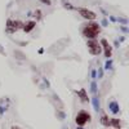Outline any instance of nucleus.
Masks as SVG:
<instances>
[{
    "label": "nucleus",
    "mask_w": 129,
    "mask_h": 129,
    "mask_svg": "<svg viewBox=\"0 0 129 129\" xmlns=\"http://www.w3.org/2000/svg\"><path fill=\"white\" fill-rule=\"evenodd\" d=\"M81 34L84 38H87L89 40H94L101 34V25L98 22H95V21H89L87 25L83 26Z\"/></svg>",
    "instance_id": "f257e3e1"
},
{
    "label": "nucleus",
    "mask_w": 129,
    "mask_h": 129,
    "mask_svg": "<svg viewBox=\"0 0 129 129\" xmlns=\"http://www.w3.org/2000/svg\"><path fill=\"white\" fill-rule=\"evenodd\" d=\"M90 120H92V116H90V114L88 112V111H85V110H81V111H79L78 112V115L75 116V123H76V125L78 126H84L87 123H90Z\"/></svg>",
    "instance_id": "f03ea898"
},
{
    "label": "nucleus",
    "mask_w": 129,
    "mask_h": 129,
    "mask_svg": "<svg viewBox=\"0 0 129 129\" xmlns=\"http://www.w3.org/2000/svg\"><path fill=\"white\" fill-rule=\"evenodd\" d=\"M87 47H88L89 53H90V54H93V56H100L101 52H102V47H101L100 41L97 40V39H94V40H88Z\"/></svg>",
    "instance_id": "7ed1b4c3"
},
{
    "label": "nucleus",
    "mask_w": 129,
    "mask_h": 129,
    "mask_svg": "<svg viewBox=\"0 0 129 129\" xmlns=\"http://www.w3.org/2000/svg\"><path fill=\"white\" fill-rule=\"evenodd\" d=\"M74 9L78 10L79 14H80L84 19H87L88 22H89V21H94V19L97 18V14H95L94 12H92L90 9H88V8H81V7H79V8H74Z\"/></svg>",
    "instance_id": "20e7f679"
},
{
    "label": "nucleus",
    "mask_w": 129,
    "mask_h": 129,
    "mask_svg": "<svg viewBox=\"0 0 129 129\" xmlns=\"http://www.w3.org/2000/svg\"><path fill=\"white\" fill-rule=\"evenodd\" d=\"M23 23L21 21H14V19H8L7 21V27H5V31L9 32V34H13V32L18 31L19 28H22Z\"/></svg>",
    "instance_id": "39448f33"
},
{
    "label": "nucleus",
    "mask_w": 129,
    "mask_h": 129,
    "mask_svg": "<svg viewBox=\"0 0 129 129\" xmlns=\"http://www.w3.org/2000/svg\"><path fill=\"white\" fill-rule=\"evenodd\" d=\"M100 44H101V47H102V49H103V52H105V57L107 58V59H110L111 57H112V47H111V44L109 41H107L106 39H102L101 41H100Z\"/></svg>",
    "instance_id": "423d86ee"
},
{
    "label": "nucleus",
    "mask_w": 129,
    "mask_h": 129,
    "mask_svg": "<svg viewBox=\"0 0 129 129\" xmlns=\"http://www.w3.org/2000/svg\"><path fill=\"white\" fill-rule=\"evenodd\" d=\"M76 94H78V97L80 98V101H81L83 103H87V102H89V97H88V93H87V90H85L84 88H81V89L76 90Z\"/></svg>",
    "instance_id": "0eeeda50"
},
{
    "label": "nucleus",
    "mask_w": 129,
    "mask_h": 129,
    "mask_svg": "<svg viewBox=\"0 0 129 129\" xmlns=\"http://www.w3.org/2000/svg\"><path fill=\"white\" fill-rule=\"evenodd\" d=\"M35 26H36V22H35V21H28V22L23 23L22 30H23L25 32H30V31H32V30L35 28Z\"/></svg>",
    "instance_id": "6e6552de"
},
{
    "label": "nucleus",
    "mask_w": 129,
    "mask_h": 129,
    "mask_svg": "<svg viewBox=\"0 0 129 129\" xmlns=\"http://www.w3.org/2000/svg\"><path fill=\"white\" fill-rule=\"evenodd\" d=\"M109 109H110V111L112 112V114H119V111H120V109H119V103H117L116 101H112V102H110L109 103Z\"/></svg>",
    "instance_id": "1a4fd4ad"
},
{
    "label": "nucleus",
    "mask_w": 129,
    "mask_h": 129,
    "mask_svg": "<svg viewBox=\"0 0 129 129\" xmlns=\"http://www.w3.org/2000/svg\"><path fill=\"white\" fill-rule=\"evenodd\" d=\"M121 120L120 119H115V117H112V119H110V126H114L115 129H121Z\"/></svg>",
    "instance_id": "9d476101"
},
{
    "label": "nucleus",
    "mask_w": 129,
    "mask_h": 129,
    "mask_svg": "<svg viewBox=\"0 0 129 129\" xmlns=\"http://www.w3.org/2000/svg\"><path fill=\"white\" fill-rule=\"evenodd\" d=\"M101 124H102L103 126L109 128V126H110V117L107 116V115H102V116H101Z\"/></svg>",
    "instance_id": "9b49d317"
},
{
    "label": "nucleus",
    "mask_w": 129,
    "mask_h": 129,
    "mask_svg": "<svg viewBox=\"0 0 129 129\" xmlns=\"http://www.w3.org/2000/svg\"><path fill=\"white\" fill-rule=\"evenodd\" d=\"M93 105H94V110L98 111L100 110V101H98V97H97V95L93 97Z\"/></svg>",
    "instance_id": "f8f14e48"
},
{
    "label": "nucleus",
    "mask_w": 129,
    "mask_h": 129,
    "mask_svg": "<svg viewBox=\"0 0 129 129\" xmlns=\"http://www.w3.org/2000/svg\"><path fill=\"white\" fill-rule=\"evenodd\" d=\"M111 66H112V61H111V59H107V62H106V64H105L106 70H109V69H112Z\"/></svg>",
    "instance_id": "ddd939ff"
},
{
    "label": "nucleus",
    "mask_w": 129,
    "mask_h": 129,
    "mask_svg": "<svg viewBox=\"0 0 129 129\" xmlns=\"http://www.w3.org/2000/svg\"><path fill=\"white\" fill-rule=\"evenodd\" d=\"M90 88H92V92H93V93H97V85H95L94 81L90 84Z\"/></svg>",
    "instance_id": "4468645a"
},
{
    "label": "nucleus",
    "mask_w": 129,
    "mask_h": 129,
    "mask_svg": "<svg viewBox=\"0 0 129 129\" xmlns=\"http://www.w3.org/2000/svg\"><path fill=\"white\" fill-rule=\"evenodd\" d=\"M12 129H22V128L18 126V125H13V126H12Z\"/></svg>",
    "instance_id": "2eb2a0df"
},
{
    "label": "nucleus",
    "mask_w": 129,
    "mask_h": 129,
    "mask_svg": "<svg viewBox=\"0 0 129 129\" xmlns=\"http://www.w3.org/2000/svg\"><path fill=\"white\" fill-rule=\"evenodd\" d=\"M92 78H93V79H95V71H94V70L92 71Z\"/></svg>",
    "instance_id": "dca6fc26"
},
{
    "label": "nucleus",
    "mask_w": 129,
    "mask_h": 129,
    "mask_svg": "<svg viewBox=\"0 0 129 129\" xmlns=\"http://www.w3.org/2000/svg\"><path fill=\"white\" fill-rule=\"evenodd\" d=\"M78 129H83V128H78Z\"/></svg>",
    "instance_id": "f3484780"
}]
</instances>
